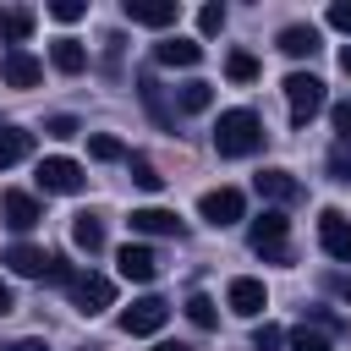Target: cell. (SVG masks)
<instances>
[{
    "label": "cell",
    "mask_w": 351,
    "mask_h": 351,
    "mask_svg": "<svg viewBox=\"0 0 351 351\" xmlns=\"http://www.w3.org/2000/svg\"><path fill=\"white\" fill-rule=\"evenodd\" d=\"M0 214H5V225H11V230H33V225L44 219L38 197H33V192H16V186H11V192H0Z\"/></svg>",
    "instance_id": "4fadbf2b"
},
{
    "label": "cell",
    "mask_w": 351,
    "mask_h": 351,
    "mask_svg": "<svg viewBox=\"0 0 351 351\" xmlns=\"http://www.w3.org/2000/svg\"><path fill=\"white\" fill-rule=\"evenodd\" d=\"M225 77H230V82H252V77H258V55L230 49V55H225Z\"/></svg>",
    "instance_id": "484cf974"
},
{
    "label": "cell",
    "mask_w": 351,
    "mask_h": 351,
    "mask_svg": "<svg viewBox=\"0 0 351 351\" xmlns=\"http://www.w3.org/2000/svg\"><path fill=\"white\" fill-rule=\"evenodd\" d=\"M49 60H55V71H66V77H77V71L88 66V49H82L77 38H55V49H49Z\"/></svg>",
    "instance_id": "7402d4cb"
},
{
    "label": "cell",
    "mask_w": 351,
    "mask_h": 351,
    "mask_svg": "<svg viewBox=\"0 0 351 351\" xmlns=\"http://www.w3.org/2000/svg\"><path fill=\"white\" fill-rule=\"evenodd\" d=\"M27 154H33V132H22V126H0V170L22 165Z\"/></svg>",
    "instance_id": "44dd1931"
},
{
    "label": "cell",
    "mask_w": 351,
    "mask_h": 351,
    "mask_svg": "<svg viewBox=\"0 0 351 351\" xmlns=\"http://www.w3.org/2000/svg\"><path fill=\"white\" fill-rule=\"evenodd\" d=\"M186 318H192L197 329H214V324H219V313H214L208 296H186Z\"/></svg>",
    "instance_id": "f1b7e54d"
},
{
    "label": "cell",
    "mask_w": 351,
    "mask_h": 351,
    "mask_svg": "<svg viewBox=\"0 0 351 351\" xmlns=\"http://www.w3.org/2000/svg\"><path fill=\"white\" fill-rule=\"evenodd\" d=\"M126 16H132L137 27H170V22L181 16V5H176V0H126Z\"/></svg>",
    "instance_id": "9a60e30c"
},
{
    "label": "cell",
    "mask_w": 351,
    "mask_h": 351,
    "mask_svg": "<svg viewBox=\"0 0 351 351\" xmlns=\"http://www.w3.org/2000/svg\"><path fill=\"white\" fill-rule=\"evenodd\" d=\"M33 181H38V192H82V165L77 159H66V154H49V159H38V170H33Z\"/></svg>",
    "instance_id": "277c9868"
},
{
    "label": "cell",
    "mask_w": 351,
    "mask_h": 351,
    "mask_svg": "<svg viewBox=\"0 0 351 351\" xmlns=\"http://www.w3.org/2000/svg\"><path fill=\"white\" fill-rule=\"evenodd\" d=\"M285 346H291V351H329V335L313 329V324H296V329L285 335Z\"/></svg>",
    "instance_id": "d4e9b609"
},
{
    "label": "cell",
    "mask_w": 351,
    "mask_h": 351,
    "mask_svg": "<svg viewBox=\"0 0 351 351\" xmlns=\"http://www.w3.org/2000/svg\"><path fill=\"white\" fill-rule=\"evenodd\" d=\"M197 214H203L208 225H219V230H225V225H236V219L247 214V197H241L236 186H214V192H203V197H197Z\"/></svg>",
    "instance_id": "8992f818"
},
{
    "label": "cell",
    "mask_w": 351,
    "mask_h": 351,
    "mask_svg": "<svg viewBox=\"0 0 351 351\" xmlns=\"http://www.w3.org/2000/svg\"><path fill=\"white\" fill-rule=\"evenodd\" d=\"M329 121H335V132H340V137H351V99H346V104H335V110H329Z\"/></svg>",
    "instance_id": "8d00e7d4"
},
{
    "label": "cell",
    "mask_w": 351,
    "mask_h": 351,
    "mask_svg": "<svg viewBox=\"0 0 351 351\" xmlns=\"http://www.w3.org/2000/svg\"><path fill=\"white\" fill-rule=\"evenodd\" d=\"M115 263H121V280H132V285H148V280L159 274V252L143 247V241H126V247L115 252Z\"/></svg>",
    "instance_id": "9c48e42d"
},
{
    "label": "cell",
    "mask_w": 351,
    "mask_h": 351,
    "mask_svg": "<svg viewBox=\"0 0 351 351\" xmlns=\"http://www.w3.org/2000/svg\"><path fill=\"white\" fill-rule=\"evenodd\" d=\"M44 280H55V285H71V280H77L71 258H60V252H55V258H49V274H44Z\"/></svg>",
    "instance_id": "d6a6232c"
},
{
    "label": "cell",
    "mask_w": 351,
    "mask_h": 351,
    "mask_svg": "<svg viewBox=\"0 0 351 351\" xmlns=\"http://www.w3.org/2000/svg\"><path fill=\"white\" fill-rule=\"evenodd\" d=\"M225 307H230L236 318H258V313L269 307V291H263V280H252V274L230 280V291H225Z\"/></svg>",
    "instance_id": "30bf717a"
},
{
    "label": "cell",
    "mask_w": 351,
    "mask_h": 351,
    "mask_svg": "<svg viewBox=\"0 0 351 351\" xmlns=\"http://www.w3.org/2000/svg\"><path fill=\"white\" fill-rule=\"evenodd\" d=\"M335 296H340V302H351V274H340V280H335Z\"/></svg>",
    "instance_id": "ab89813d"
},
{
    "label": "cell",
    "mask_w": 351,
    "mask_h": 351,
    "mask_svg": "<svg viewBox=\"0 0 351 351\" xmlns=\"http://www.w3.org/2000/svg\"><path fill=\"white\" fill-rule=\"evenodd\" d=\"M285 230H291V219H285V208H263L252 225H247V247L263 258V263H291V247H285Z\"/></svg>",
    "instance_id": "7a4b0ae2"
},
{
    "label": "cell",
    "mask_w": 351,
    "mask_h": 351,
    "mask_svg": "<svg viewBox=\"0 0 351 351\" xmlns=\"http://www.w3.org/2000/svg\"><path fill=\"white\" fill-rule=\"evenodd\" d=\"M252 186H258V197H263L269 208H285V203H296V197H302V186H296V176H291V170H258V176H252Z\"/></svg>",
    "instance_id": "8fae6325"
},
{
    "label": "cell",
    "mask_w": 351,
    "mask_h": 351,
    "mask_svg": "<svg viewBox=\"0 0 351 351\" xmlns=\"http://www.w3.org/2000/svg\"><path fill=\"white\" fill-rule=\"evenodd\" d=\"M329 27H340V33H351V5L340 0V5H329Z\"/></svg>",
    "instance_id": "74e56055"
},
{
    "label": "cell",
    "mask_w": 351,
    "mask_h": 351,
    "mask_svg": "<svg viewBox=\"0 0 351 351\" xmlns=\"http://www.w3.org/2000/svg\"><path fill=\"white\" fill-rule=\"evenodd\" d=\"M132 230H143V236H186V225L170 208H132Z\"/></svg>",
    "instance_id": "e0dca14e"
},
{
    "label": "cell",
    "mask_w": 351,
    "mask_h": 351,
    "mask_svg": "<svg viewBox=\"0 0 351 351\" xmlns=\"http://www.w3.org/2000/svg\"><path fill=\"white\" fill-rule=\"evenodd\" d=\"M71 241H77L88 258H93V252H104V219H99L93 208H82V214L71 219Z\"/></svg>",
    "instance_id": "ffe728a7"
},
{
    "label": "cell",
    "mask_w": 351,
    "mask_h": 351,
    "mask_svg": "<svg viewBox=\"0 0 351 351\" xmlns=\"http://www.w3.org/2000/svg\"><path fill=\"white\" fill-rule=\"evenodd\" d=\"M0 313H11V285L0 280Z\"/></svg>",
    "instance_id": "60d3db41"
},
{
    "label": "cell",
    "mask_w": 351,
    "mask_h": 351,
    "mask_svg": "<svg viewBox=\"0 0 351 351\" xmlns=\"http://www.w3.org/2000/svg\"><path fill=\"white\" fill-rule=\"evenodd\" d=\"M110 302H115V280H110V274H93V269H88V274L71 280V307H77V313L93 318V313H104Z\"/></svg>",
    "instance_id": "5b68a950"
},
{
    "label": "cell",
    "mask_w": 351,
    "mask_h": 351,
    "mask_svg": "<svg viewBox=\"0 0 351 351\" xmlns=\"http://www.w3.org/2000/svg\"><path fill=\"white\" fill-rule=\"evenodd\" d=\"M329 181H346V186H351V137H340V143L329 148Z\"/></svg>",
    "instance_id": "4316f807"
},
{
    "label": "cell",
    "mask_w": 351,
    "mask_h": 351,
    "mask_svg": "<svg viewBox=\"0 0 351 351\" xmlns=\"http://www.w3.org/2000/svg\"><path fill=\"white\" fill-rule=\"evenodd\" d=\"M137 99L148 104V115H154L159 126H176V110L165 104V88H159V77H154V71H137Z\"/></svg>",
    "instance_id": "d6986e66"
},
{
    "label": "cell",
    "mask_w": 351,
    "mask_h": 351,
    "mask_svg": "<svg viewBox=\"0 0 351 351\" xmlns=\"http://www.w3.org/2000/svg\"><path fill=\"white\" fill-rule=\"evenodd\" d=\"M0 77H5V88H38L44 66H38L27 49H5V55H0Z\"/></svg>",
    "instance_id": "5bb4252c"
},
{
    "label": "cell",
    "mask_w": 351,
    "mask_h": 351,
    "mask_svg": "<svg viewBox=\"0 0 351 351\" xmlns=\"http://www.w3.org/2000/svg\"><path fill=\"white\" fill-rule=\"evenodd\" d=\"M132 181H137L143 192H159V186H165V176L154 170V159H143V154H132Z\"/></svg>",
    "instance_id": "83f0119b"
},
{
    "label": "cell",
    "mask_w": 351,
    "mask_h": 351,
    "mask_svg": "<svg viewBox=\"0 0 351 351\" xmlns=\"http://www.w3.org/2000/svg\"><path fill=\"white\" fill-rule=\"evenodd\" d=\"M318 247L335 258V263H351V219L340 208H324L318 214Z\"/></svg>",
    "instance_id": "ba28073f"
},
{
    "label": "cell",
    "mask_w": 351,
    "mask_h": 351,
    "mask_svg": "<svg viewBox=\"0 0 351 351\" xmlns=\"http://www.w3.org/2000/svg\"><path fill=\"white\" fill-rule=\"evenodd\" d=\"M154 60H159V66H197V60H203V44H197V38L170 33V38H159V44H154Z\"/></svg>",
    "instance_id": "2e32d148"
},
{
    "label": "cell",
    "mask_w": 351,
    "mask_h": 351,
    "mask_svg": "<svg viewBox=\"0 0 351 351\" xmlns=\"http://www.w3.org/2000/svg\"><path fill=\"white\" fill-rule=\"evenodd\" d=\"M280 340H285V329H280V324H263L258 340H252V351H280Z\"/></svg>",
    "instance_id": "836d02e7"
},
{
    "label": "cell",
    "mask_w": 351,
    "mask_h": 351,
    "mask_svg": "<svg viewBox=\"0 0 351 351\" xmlns=\"http://www.w3.org/2000/svg\"><path fill=\"white\" fill-rule=\"evenodd\" d=\"M313 318H318L313 329H324V335H340V329H346V318H335L329 307H313Z\"/></svg>",
    "instance_id": "d590c367"
},
{
    "label": "cell",
    "mask_w": 351,
    "mask_h": 351,
    "mask_svg": "<svg viewBox=\"0 0 351 351\" xmlns=\"http://www.w3.org/2000/svg\"><path fill=\"white\" fill-rule=\"evenodd\" d=\"M88 154H93V159H121L126 148H121V137H110V132H99V137H88Z\"/></svg>",
    "instance_id": "f546056e"
},
{
    "label": "cell",
    "mask_w": 351,
    "mask_h": 351,
    "mask_svg": "<svg viewBox=\"0 0 351 351\" xmlns=\"http://www.w3.org/2000/svg\"><path fill=\"white\" fill-rule=\"evenodd\" d=\"M197 27H203V33H219V27H225V5H203V11H197Z\"/></svg>",
    "instance_id": "e575fe53"
},
{
    "label": "cell",
    "mask_w": 351,
    "mask_h": 351,
    "mask_svg": "<svg viewBox=\"0 0 351 351\" xmlns=\"http://www.w3.org/2000/svg\"><path fill=\"white\" fill-rule=\"evenodd\" d=\"M263 121L252 115V110H225L219 115V126H214V154L219 159H247V154H258L263 148Z\"/></svg>",
    "instance_id": "6da1fadb"
},
{
    "label": "cell",
    "mask_w": 351,
    "mask_h": 351,
    "mask_svg": "<svg viewBox=\"0 0 351 351\" xmlns=\"http://www.w3.org/2000/svg\"><path fill=\"white\" fill-rule=\"evenodd\" d=\"M49 258H55V252H44V247H27V241H11L0 263H5L11 274H22V280H44V274H49Z\"/></svg>",
    "instance_id": "7c38bea8"
},
{
    "label": "cell",
    "mask_w": 351,
    "mask_h": 351,
    "mask_svg": "<svg viewBox=\"0 0 351 351\" xmlns=\"http://www.w3.org/2000/svg\"><path fill=\"white\" fill-rule=\"evenodd\" d=\"M285 104H291V126H307V121L329 104V93H324V82H318L313 71H291V77H285Z\"/></svg>",
    "instance_id": "3957f363"
},
{
    "label": "cell",
    "mask_w": 351,
    "mask_h": 351,
    "mask_svg": "<svg viewBox=\"0 0 351 351\" xmlns=\"http://www.w3.org/2000/svg\"><path fill=\"white\" fill-rule=\"evenodd\" d=\"M280 49H285L291 60H313V55H318V27H307V22L280 27Z\"/></svg>",
    "instance_id": "ac0fdd59"
},
{
    "label": "cell",
    "mask_w": 351,
    "mask_h": 351,
    "mask_svg": "<svg viewBox=\"0 0 351 351\" xmlns=\"http://www.w3.org/2000/svg\"><path fill=\"white\" fill-rule=\"evenodd\" d=\"M27 33H33V11H5V16H0V38H5V49H22Z\"/></svg>",
    "instance_id": "603a6c76"
},
{
    "label": "cell",
    "mask_w": 351,
    "mask_h": 351,
    "mask_svg": "<svg viewBox=\"0 0 351 351\" xmlns=\"http://www.w3.org/2000/svg\"><path fill=\"white\" fill-rule=\"evenodd\" d=\"M44 132H49V137H60V143H66V137H77V132H82V126H77V121H71V115H49V121H44Z\"/></svg>",
    "instance_id": "1f68e13d"
},
{
    "label": "cell",
    "mask_w": 351,
    "mask_h": 351,
    "mask_svg": "<svg viewBox=\"0 0 351 351\" xmlns=\"http://www.w3.org/2000/svg\"><path fill=\"white\" fill-rule=\"evenodd\" d=\"M49 16H55V22H77V16H88V5H82V0H55Z\"/></svg>",
    "instance_id": "4dcf8cb0"
},
{
    "label": "cell",
    "mask_w": 351,
    "mask_h": 351,
    "mask_svg": "<svg viewBox=\"0 0 351 351\" xmlns=\"http://www.w3.org/2000/svg\"><path fill=\"white\" fill-rule=\"evenodd\" d=\"M208 104H214V82H203V77L181 82V110H186V115H203Z\"/></svg>",
    "instance_id": "cb8c5ba5"
},
{
    "label": "cell",
    "mask_w": 351,
    "mask_h": 351,
    "mask_svg": "<svg viewBox=\"0 0 351 351\" xmlns=\"http://www.w3.org/2000/svg\"><path fill=\"white\" fill-rule=\"evenodd\" d=\"M0 351H49L44 340H11V346H0Z\"/></svg>",
    "instance_id": "f35d334b"
},
{
    "label": "cell",
    "mask_w": 351,
    "mask_h": 351,
    "mask_svg": "<svg viewBox=\"0 0 351 351\" xmlns=\"http://www.w3.org/2000/svg\"><path fill=\"white\" fill-rule=\"evenodd\" d=\"M154 351H192V346H154Z\"/></svg>",
    "instance_id": "7bdbcfd3"
},
{
    "label": "cell",
    "mask_w": 351,
    "mask_h": 351,
    "mask_svg": "<svg viewBox=\"0 0 351 351\" xmlns=\"http://www.w3.org/2000/svg\"><path fill=\"white\" fill-rule=\"evenodd\" d=\"M340 66H346V77H351V44H346V49H340Z\"/></svg>",
    "instance_id": "b9f144b4"
},
{
    "label": "cell",
    "mask_w": 351,
    "mask_h": 351,
    "mask_svg": "<svg viewBox=\"0 0 351 351\" xmlns=\"http://www.w3.org/2000/svg\"><path fill=\"white\" fill-rule=\"evenodd\" d=\"M165 318H170V302H159V296H137V302L121 313V329H126V335H159Z\"/></svg>",
    "instance_id": "52a82bcc"
}]
</instances>
